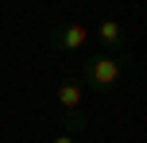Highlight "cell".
<instances>
[{
    "label": "cell",
    "instance_id": "obj_6",
    "mask_svg": "<svg viewBox=\"0 0 147 143\" xmlns=\"http://www.w3.org/2000/svg\"><path fill=\"white\" fill-rule=\"evenodd\" d=\"M51 143H78V136H70V132H58V136H54Z\"/></svg>",
    "mask_w": 147,
    "mask_h": 143
},
{
    "label": "cell",
    "instance_id": "obj_4",
    "mask_svg": "<svg viewBox=\"0 0 147 143\" xmlns=\"http://www.w3.org/2000/svg\"><path fill=\"white\" fill-rule=\"evenodd\" d=\"M81 101H85V85H81L78 77H66V81L58 85V108L62 112H78Z\"/></svg>",
    "mask_w": 147,
    "mask_h": 143
},
{
    "label": "cell",
    "instance_id": "obj_2",
    "mask_svg": "<svg viewBox=\"0 0 147 143\" xmlns=\"http://www.w3.org/2000/svg\"><path fill=\"white\" fill-rule=\"evenodd\" d=\"M89 39H93V31H89L85 23H54V27L47 31V46L58 50V54H78Z\"/></svg>",
    "mask_w": 147,
    "mask_h": 143
},
{
    "label": "cell",
    "instance_id": "obj_1",
    "mask_svg": "<svg viewBox=\"0 0 147 143\" xmlns=\"http://www.w3.org/2000/svg\"><path fill=\"white\" fill-rule=\"evenodd\" d=\"M128 70V58H116L112 50H97L89 54V58H81V85H89V89H112V85L124 77Z\"/></svg>",
    "mask_w": 147,
    "mask_h": 143
},
{
    "label": "cell",
    "instance_id": "obj_5",
    "mask_svg": "<svg viewBox=\"0 0 147 143\" xmlns=\"http://www.w3.org/2000/svg\"><path fill=\"white\" fill-rule=\"evenodd\" d=\"M85 128H89V116L81 112H66V120H62V132H70V136H85Z\"/></svg>",
    "mask_w": 147,
    "mask_h": 143
},
{
    "label": "cell",
    "instance_id": "obj_3",
    "mask_svg": "<svg viewBox=\"0 0 147 143\" xmlns=\"http://www.w3.org/2000/svg\"><path fill=\"white\" fill-rule=\"evenodd\" d=\"M89 31H93V35L101 39L105 46H109V50H124V43H128L124 23H120V19H112V15H109V19H101L97 27H89Z\"/></svg>",
    "mask_w": 147,
    "mask_h": 143
}]
</instances>
